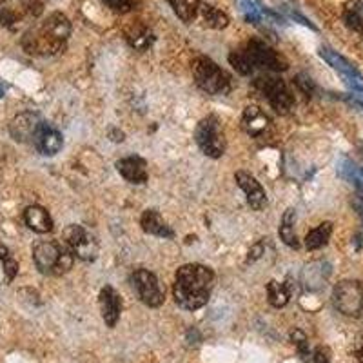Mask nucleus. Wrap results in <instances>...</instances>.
I'll return each instance as SVG.
<instances>
[{"label": "nucleus", "instance_id": "nucleus-25", "mask_svg": "<svg viewBox=\"0 0 363 363\" xmlns=\"http://www.w3.org/2000/svg\"><path fill=\"white\" fill-rule=\"evenodd\" d=\"M174 15L186 24H193L199 18L202 0H167Z\"/></svg>", "mask_w": 363, "mask_h": 363}, {"label": "nucleus", "instance_id": "nucleus-15", "mask_svg": "<svg viewBox=\"0 0 363 363\" xmlns=\"http://www.w3.org/2000/svg\"><path fill=\"white\" fill-rule=\"evenodd\" d=\"M320 55H322V58L325 60L327 64H329V66H333L336 71H340V73H342L343 77L347 79V82L351 84L354 89H363L362 74L356 71V67L352 66L351 62H347L342 55H338L336 51L329 50V48H322V50H320Z\"/></svg>", "mask_w": 363, "mask_h": 363}, {"label": "nucleus", "instance_id": "nucleus-5", "mask_svg": "<svg viewBox=\"0 0 363 363\" xmlns=\"http://www.w3.org/2000/svg\"><path fill=\"white\" fill-rule=\"evenodd\" d=\"M196 144L202 149V153L211 158H220L225 153V136H223L222 124L218 116L209 115L202 120L194 133Z\"/></svg>", "mask_w": 363, "mask_h": 363}, {"label": "nucleus", "instance_id": "nucleus-1", "mask_svg": "<svg viewBox=\"0 0 363 363\" xmlns=\"http://www.w3.org/2000/svg\"><path fill=\"white\" fill-rule=\"evenodd\" d=\"M71 35L69 18L60 11L51 13L40 24L29 28L22 37V48L26 53L35 57H53L66 48Z\"/></svg>", "mask_w": 363, "mask_h": 363}, {"label": "nucleus", "instance_id": "nucleus-12", "mask_svg": "<svg viewBox=\"0 0 363 363\" xmlns=\"http://www.w3.org/2000/svg\"><path fill=\"white\" fill-rule=\"evenodd\" d=\"M235 178L240 189L244 191L245 196H247V202L252 209L262 211L267 206V194H265L264 187L260 186V182L256 180L251 173H247V171H238L235 174Z\"/></svg>", "mask_w": 363, "mask_h": 363}, {"label": "nucleus", "instance_id": "nucleus-4", "mask_svg": "<svg viewBox=\"0 0 363 363\" xmlns=\"http://www.w3.org/2000/svg\"><path fill=\"white\" fill-rule=\"evenodd\" d=\"M193 77L196 86L209 95H225L231 89V77L209 57L194 58Z\"/></svg>", "mask_w": 363, "mask_h": 363}, {"label": "nucleus", "instance_id": "nucleus-16", "mask_svg": "<svg viewBox=\"0 0 363 363\" xmlns=\"http://www.w3.org/2000/svg\"><path fill=\"white\" fill-rule=\"evenodd\" d=\"M33 144L42 155L53 157V155H57L58 151L62 149V135H60L51 124L42 122V125L38 128L37 135H35L33 138Z\"/></svg>", "mask_w": 363, "mask_h": 363}, {"label": "nucleus", "instance_id": "nucleus-34", "mask_svg": "<svg viewBox=\"0 0 363 363\" xmlns=\"http://www.w3.org/2000/svg\"><path fill=\"white\" fill-rule=\"evenodd\" d=\"M294 84H296L298 89L303 93L306 96H313L314 95V91H316V86H314L313 79L311 77H307V74H298L296 79H294Z\"/></svg>", "mask_w": 363, "mask_h": 363}, {"label": "nucleus", "instance_id": "nucleus-19", "mask_svg": "<svg viewBox=\"0 0 363 363\" xmlns=\"http://www.w3.org/2000/svg\"><path fill=\"white\" fill-rule=\"evenodd\" d=\"M140 225H142V229L147 233V235L160 236V238H173V236H174L173 229L167 225V222L162 218L160 213H158V211H155V209L145 211L144 215H142Z\"/></svg>", "mask_w": 363, "mask_h": 363}, {"label": "nucleus", "instance_id": "nucleus-21", "mask_svg": "<svg viewBox=\"0 0 363 363\" xmlns=\"http://www.w3.org/2000/svg\"><path fill=\"white\" fill-rule=\"evenodd\" d=\"M125 40L135 51H147L155 42V33L145 24H133L125 29Z\"/></svg>", "mask_w": 363, "mask_h": 363}, {"label": "nucleus", "instance_id": "nucleus-24", "mask_svg": "<svg viewBox=\"0 0 363 363\" xmlns=\"http://www.w3.org/2000/svg\"><path fill=\"white\" fill-rule=\"evenodd\" d=\"M196 22H199L200 26H203V28H209V29H225L227 26H229V17H227L222 9L202 2Z\"/></svg>", "mask_w": 363, "mask_h": 363}, {"label": "nucleus", "instance_id": "nucleus-29", "mask_svg": "<svg viewBox=\"0 0 363 363\" xmlns=\"http://www.w3.org/2000/svg\"><path fill=\"white\" fill-rule=\"evenodd\" d=\"M294 222H296V211L294 209L285 211L284 218H281V225H280V238L284 240L285 245L296 249L300 244H298L296 233H294Z\"/></svg>", "mask_w": 363, "mask_h": 363}, {"label": "nucleus", "instance_id": "nucleus-14", "mask_svg": "<svg viewBox=\"0 0 363 363\" xmlns=\"http://www.w3.org/2000/svg\"><path fill=\"white\" fill-rule=\"evenodd\" d=\"M100 311H102V318L106 325L115 327L120 320V313H122V300H120V294L113 289L111 285H106L100 291Z\"/></svg>", "mask_w": 363, "mask_h": 363}, {"label": "nucleus", "instance_id": "nucleus-27", "mask_svg": "<svg viewBox=\"0 0 363 363\" xmlns=\"http://www.w3.org/2000/svg\"><path fill=\"white\" fill-rule=\"evenodd\" d=\"M330 235H333V223L323 222L318 227H314L313 231L307 233L306 236V247L309 251H316V249H322L323 245H327Z\"/></svg>", "mask_w": 363, "mask_h": 363}, {"label": "nucleus", "instance_id": "nucleus-30", "mask_svg": "<svg viewBox=\"0 0 363 363\" xmlns=\"http://www.w3.org/2000/svg\"><path fill=\"white\" fill-rule=\"evenodd\" d=\"M229 62H231V66L235 67L240 74H251L252 71H255L251 58L247 57V53H245L244 50L233 51V53L229 55Z\"/></svg>", "mask_w": 363, "mask_h": 363}, {"label": "nucleus", "instance_id": "nucleus-26", "mask_svg": "<svg viewBox=\"0 0 363 363\" xmlns=\"http://www.w3.org/2000/svg\"><path fill=\"white\" fill-rule=\"evenodd\" d=\"M343 22L351 31L363 37V0H352L343 9Z\"/></svg>", "mask_w": 363, "mask_h": 363}, {"label": "nucleus", "instance_id": "nucleus-22", "mask_svg": "<svg viewBox=\"0 0 363 363\" xmlns=\"http://www.w3.org/2000/svg\"><path fill=\"white\" fill-rule=\"evenodd\" d=\"M238 4H240V11L244 13L245 21H247L249 24L258 26L260 22H264V18L265 21H267V18L280 21V17H278L277 13L264 8V4L258 2V0H238Z\"/></svg>", "mask_w": 363, "mask_h": 363}, {"label": "nucleus", "instance_id": "nucleus-3", "mask_svg": "<svg viewBox=\"0 0 363 363\" xmlns=\"http://www.w3.org/2000/svg\"><path fill=\"white\" fill-rule=\"evenodd\" d=\"M35 265L44 274L62 277L73 267L74 255L66 244L58 242H38L33 247Z\"/></svg>", "mask_w": 363, "mask_h": 363}, {"label": "nucleus", "instance_id": "nucleus-17", "mask_svg": "<svg viewBox=\"0 0 363 363\" xmlns=\"http://www.w3.org/2000/svg\"><path fill=\"white\" fill-rule=\"evenodd\" d=\"M116 169L131 184H145L147 182V164L140 157H128L116 162Z\"/></svg>", "mask_w": 363, "mask_h": 363}, {"label": "nucleus", "instance_id": "nucleus-36", "mask_svg": "<svg viewBox=\"0 0 363 363\" xmlns=\"http://www.w3.org/2000/svg\"><path fill=\"white\" fill-rule=\"evenodd\" d=\"M358 358L362 359V362H363V347H362V349H359V351H358Z\"/></svg>", "mask_w": 363, "mask_h": 363}, {"label": "nucleus", "instance_id": "nucleus-7", "mask_svg": "<svg viewBox=\"0 0 363 363\" xmlns=\"http://www.w3.org/2000/svg\"><path fill=\"white\" fill-rule=\"evenodd\" d=\"M42 8L40 0H0V24L17 29L28 18H37Z\"/></svg>", "mask_w": 363, "mask_h": 363}, {"label": "nucleus", "instance_id": "nucleus-8", "mask_svg": "<svg viewBox=\"0 0 363 363\" xmlns=\"http://www.w3.org/2000/svg\"><path fill=\"white\" fill-rule=\"evenodd\" d=\"M244 51L247 53V57L251 58L255 69L256 67H262V69L269 71H285L289 67L287 58H285L280 51L272 50L267 42L258 40V38H251V40L245 44Z\"/></svg>", "mask_w": 363, "mask_h": 363}, {"label": "nucleus", "instance_id": "nucleus-20", "mask_svg": "<svg viewBox=\"0 0 363 363\" xmlns=\"http://www.w3.org/2000/svg\"><path fill=\"white\" fill-rule=\"evenodd\" d=\"M24 222L31 231L44 235L53 229V220H51L50 213L40 206H31L24 211Z\"/></svg>", "mask_w": 363, "mask_h": 363}, {"label": "nucleus", "instance_id": "nucleus-35", "mask_svg": "<svg viewBox=\"0 0 363 363\" xmlns=\"http://www.w3.org/2000/svg\"><path fill=\"white\" fill-rule=\"evenodd\" d=\"M314 363H330V352L327 347H316V351H314Z\"/></svg>", "mask_w": 363, "mask_h": 363}, {"label": "nucleus", "instance_id": "nucleus-32", "mask_svg": "<svg viewBox=\"0 0 363 363\" xmlns=\"http://www.w3.org/2000/svg\"><path fill=\"white\" fill-rule=\"evenodd\" d=\"M102 2L108 6L111 11L120 13V15H125V13L133 11L136 6V0H102Z\"/></svg>", "mask_w": 363, "mask_h": 363}, {"label": "nucleus", "instance_id": "nucleus-9", "mask_svg": "<svg viewBox=\"0 0 363 363\" xmlns=\"http://www.w3.org/2000/svg\"><path fill=\"white\" fill-rule=\"evenodd\" d=\"M333 303L345 316H358L363 311V285L354 280H343L333 291Z\"/></svg>", "mask_w": 363, "mask_h": 363}, {"label": "nucleus", "instance_id": "nucleus-10", "mask_svg": "<svg viewBox=\"0 0 363 363\" xmlns=\"http://www.w3.org/2000/svg\"><path fill=\"white\" fill-rule=\"evenodd\" d=\"M64 244L69 247L77 258L84 262H93L99 255V242L91 231L82 225H69L64 231Z\"/></svg>", "mask_w": 363, "mask_h": 363}, {"label": "nucleus", "instance_id": "nucleus-37", "mask_svg": "<svg viewBox=\"0 0 363 363\" xmlns=\"http://www.w3.org/2000/svg\"><path fill=\"white\" fill-rule=\"evenodd\" d=\"M362 220H363V211H362Z\"/></svg>", "mask_w": 363, "mask_h": 363}, {"label": "nucleus", "instance_id": "nucleus-18", "mask_svg": "<svg viewBox=\"0 0 363 363\" xmlns=\"http://www.w3.org/2000/svg\"><path fill=\"white\" fill-rule=\"evenodd\" d=\"M271 125V120L269 116L262 111L260 108L256 106H249L244 109V115H242V128L247 135L251 136H262Z\"/></svg>", "mask_w": 363, "mask_h": 363}, {"label": "nucleus", "instance_id": "nucleus-31", "mask_svg": "<svg viewBox=\"0 0 363 363\" xmlns=\"http://www.w3.org/2000/svg\"><path fill=\"white\" fill-rule=\"evenodd\" d=\"M0 260H2V264H4L6 278H8V281H11L13 278L17 277L18 264H17V260H15V258L11 256L9 249L2 244H0Z\"/></svg>", "mask_w": 363, "mask_h": 363}, {"label": "nucleus", "instance_id": "nucleus-23", "mask_svg": "<svg viewBox=\"0 0 363 363\" xmlns=\"http://www.w3.org/2000/svg\"><path fill=\"white\" fill-rule=\"evenodd\" d=\"M330 274V269L325 262H313V264L307 265L301 272V281L309 291L320 289L323 284H325L327 277Z\"/></svg>", "mask_w": 363, "mask_h": 363}, {"label": "nucleus", "instance_id": "nucleus-6", "mask_svg": "<svg viewBox=\"0 0 363 363\" xmlns=\"http://www.w3.org/2000/svg\"><path fill=\"white\" fill-rule=\"evenodd\" d=\"M255 87L267 99L271 108L278 115H287L294 106V96L287 84L277 77H260L255 80Z\"/></svg>", "mask_w": 363, "mask_h": 363}, {"label": "nucleus", "instance_id": "nucleus-2", "mask_svg": "<svg viewBox=\"0 0 363 363\" xmlns=\"http://www.w3.org/2000/svg\"><path fill=\"white\" fill-rule=\"evenodd\" d=\"M213 284H215L213 269L200 264L182 265L177 271V280L173 285L174 301L186 311L202 309L209 301Z\"/></svg>", "mask_w": 363, "mask_h": 363}, {"label": "nucleus", "instance_id": "nucleus-33", "mask_svg": "<svg viewBox=\"0 0 363 363\" xmlns=\"http://www.w3.org/2000/svg\"><path fill=\"white\" fill-rule=\"evenodd\" d=\"M291 338H293V343L298 347V352H300V356L303 359H309V342H307V336L301 333V330H294L293 335H291Z\"/></svg>", "mask_w": 363, "mask_h": 363}, {"label": "nucleus", "instance_id": "nucleus-13", "mask_svg": "<svg viewBox=\"0 0 363 363\" xmlns=\"http://www.w3.org/2000/svg\"><path fill=\"white\" fill-rule=\"evenodd\" d=\"M42 125V120L35 113H22L15 116L9 125V133L17 142H33L38 128Z\"/></svg>", "mask_w": 363, "mask_h": 363}, {"label": "nucleus", "instance_id": "nucleus-28", "mask_svg": "<svg viewBox=\"0 0 363 363\" xmlns=\"http://www.w3.org/2000/svg\"><path fill=\"white\" fill-rule=\"evenodd\" d=\"M267 296H269V303L272 307H285L289 303L291 298V287L287 284H280L277 280H271L267 284Z\"/></svg>", "mask_w": 363, "mask_h": 363}, {"label": "nucleus", "instance_id": "nucleus-11", "mask_svg": "<svg viewBox=\"0 0 363 363\" xmlns=\"http://www.w3.org/2000/svg\"><path fill=\"white\" fill-rule=\"evenodd\" d=\"M133 285H135L136 293L140 296L145 306L149 307H160L165 300L164 289L158 284V278L155 277L153 272L145 271V269H138L133 272L131 277Z\"/></svg>", "mask_w": 363, "mask_h": 363}]
</instances>
